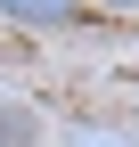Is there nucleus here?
<instances>
[{
	"label": "nucleus",
	"instance_id": "nucleus-2",
	"mask_svg": "<svg viewBox=\"0 0 139 147\" xmlns=\"http://www.w3.org/2000/svg\"><path fill=\"white\" fill-rule=\"evenodd\" d=\"M0 147H41V115L16 98H0Z\"/></svg>",
	"mask_w": 139,
	"mask_h": 147
},
{
	"label": "nucleus",
	"instance_id": "nucleus-3",
	"mask_svg": "<svg viewBox=\"0 0 139 147\" xmlns=\"http://www.w3.org/2000/svg\"><path fill=\"white\" fill-rule=\"evenodd\" d=\"M74 147H131V139H98V131H82V139H74Z\"/></svg>",
	"mask_w": 139,
	"mask_h": 147
},
{
	"label": "nucleus",
	"instance_id": "nucleus-4",
	"mask_svg": "<svg viewBox=\"0 0 139 147\" xmlns=\"http://www.w3.org/2000/svg\"><path fill=\"white\" fill-rule=\"evenodd\" d=\"M98 8H115V16H139V0H98Z\"/></svg>",
	"mask_w": 139,
	"mask_h": 147
},
{
	"label": "nucleus",
	"instance_id": "nucleus-1",
	"mask_svg": "<svg viewBox=\"0 0 139 147\" xmlns=\"http://www.w3.org/2000/svg\"><path fill=\"white\" fill-rule=\"evenodd\" d=\"M82 8H90V0H0V16H8V25H33V33H57V25H74Z\"/></svg>",
	"mask_w": 139,
	"mask_h": 147
}]
</instances>
